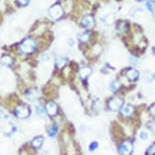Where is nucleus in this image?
Here are the masks:
<instances>
[{"label": "nucleus", "instance_id": "1", "mask_svg": "<svg viewBox=\"0 0 155 155\" xmlns=\"http://www.w3.org/2000/svg\"><path fill=\"white\" fill-rule=\"evenodd\" d=\"M37 42L31 38H28L19 45V51L23 54H31L36 50Z\"/></svg>", "mask_w": 155, "mask_h": 155}, {"label": "nucleus", "instance_id": "2", "mask_svg": "<svg viewBox=\"0 0 155 155\" xmlns=\"http://www.w3.org/2000/svg\"><path fill=\"white\" fill-rule=\"evenodd\" d=\"M14 114L17 118L19 119H25L31 115V110L27 104H20V106L16 107V109L14 110Z\"/></svg>", "mask_w": 155, "mask_h": 155}, {"label": "nucleus", "instance_id": "3", "mask_svg": "<svg viewBox=\"0 0 155 155\" xmlns=\"http://www.w3.org/2000/svg\"><path fill=\"white\" fill-rule=\"evenodd\" d=\"M49 15L53 19H59L63 15V9L59 4H55L49 9Z\"/></svg>", "mask_w": 155, "mask_h": 155}, {"label": "nucleus", "instance_id": "4", "mask_svg": "<svg viewBox=\"0 0 155 155\" xmlns=\"http://www.w3.org/2000/svg\"><path fill=\"white\" fill-rule=\"evenodd\" d=\"M133 152V143L131 141H125L119 148V153L123 155H129Z\"/></svg>", "mask_w": 155, "mask_h": 155}, {"label": "nucleus", "instance_id": "5", "mask_svg": "<svg viewBox=\"0 0 155 155\" xmlns=\"http://www.w3.org/2000/svg\"><path fill=\"white\" fill-rule=\"evenodd\" d=\"M123 107V101L120 97H113L109 101V107L112 110H119Z\"/></svg>", "mask_w": 155, "mask_h": 155}, {"label": "nucleus", "instance_id": "6", "mask_svg": "<svg viewBox=\"0 0 155 155\" xmlns=\"http://www.w3.org/2000/svg\"><path fill=\"white\" fill-rule=\"evenodd\" d=\"M39 96H40V92L37 88L28 89L27 91V93H25V98H27L28 101H36L37 98H39Z\"/></svg>", "mask_w": 155, "mask_h": 155}, {"label": "nucleus", "instance_id": "7", "mask_svg": "<svg viewBox=\"0 0 155 155\" xmlns=\"http://www.w3.org/2000/svg\"><path fill=\"white\" fill-rule=\"evenodd\" d=\"M46 110H47V114H48L49 116L53 117L58 113V106L55 104L54 101H50V102L47 104Z\"/></svg>", "mask_w": 155, "mask_h": 155}, {"label": "nucleus", "instance_id": "8", "mask_svg": "<svg viewBox=\"0 0 155 155\" xmlns=\"http://www.w3.org/2000/svg\"><path fill=\"white\" fill-rule=\"evenodd\" d=\"M81 23H82V25L84 28H92L93 25H94V19H93V17L91 15H86L83 17L82 21H81Z\"/></svg>", "mask_w": 155, "mask_h": 155}, {"label": "nucleus", "instance_id": "9", "mask_svg": "<svg viewBox=\"0 0 155 155\" xmlns=\"http://www.w3.org/2000/svg\"><path fill=\"white\" fill-rule=\"evenodd\" d=\"M139 76H140V73H139L138 70L135 69V68L130 69L127 72V77H128V79L130 80V81H135V80H137L139 78Z\"/></svg>", "mask_w": 155, "mask_h": 155}, {"label": "nucleus", "instance_id": "10", "mask_svg": "<svg viewBox=\"0 0 155 155\" xmlns=\"http://www.w3.org/2000/svg\"><path fill=\"white\" fill-rule=\"evenodd\" d=\"M90 74H91V69H90L89 67H83V68H81L80 71H79L80 78H81V79H83V80L87 79Z\"/></svg>", "mask_w": 155, "mask_h": 155}, {"label": "nucleus", "instance_id": "11", "mask_svg": "<svg viewBox=\"0 0 155 155\" xmlns=\"http://www.w3.org/2000/svg\"><path fill=\"white\" fill-rule=\"evenodd\" d=\"M43 143H44L43 137H36V138H34L33 141H31V146L36 149H39V148L42 147Z\"/></svg>", "mask_w": 155, "mask_h": 155}, {"label": "nucleus", "instance_id": "12", "mask_svg": "<svg viewBox=\"0 0 155 155\" xmlns=\"http://www.w3.org/2000/svg\"><path fill=\"white\" fill-rule=\"evenodd\" d=\"M122 114L124 115L125 117H129L131 116L134 112V109L132 106H130V104H127V106H124L122 107Z\"/></svg>", "mask_w": 155, "mask_h": 155}, {"label": "nucleus", "instance_id": "13", "mask_svg": "<svg viewBox=\"0 0 155 155\" xmlns=\"http://www.w3.org/2000/svg\"><path fill=\"white\" fill-rule=\"evenodd\" d=\"M0 63L3 66H10V65H12L13 59L10 56H8V55H5V56H3L0 59Z\"/></svg>", "mask_w": 155, "mask_h": 155}, {"label": "nucleus", "instance_id": "14", "mask_svg": "<svg viewBox=\"0 0 155 155\" xmlns=\"http://www.w3.org/2000/svg\"><path fill=\"white\" fill-rule=\"evenodd\" d=\"M89 39H90V33H88V31H82V33L78 35V40L80 42L85 43L87 41H89Z\"/></svg>", "mask_w": 155, "mask_h": 155}, {"label": "nucleus", "instance_id": "15", "mask_svg": "<svg viewBox=\"0 0 155 155\" xmlns=\"http://www.w3.org/2000/svg\"><path fill=\"white\" fill-rule=\"evenodd\" d=\"M67 64V58L66 57H58L57 60H56V66L58 68H63L64 66H65Z\"/></svg>", "mask_w": 155, "mask_h": 155}, {"label": "nucleus", "instance_id": "16", "mask_svg": "<svg viewBox=\"0 0 155 155\" xmlns=\"http://www.w3.org/2000/svg\"><path fill=\"white\" fill-rule=\"evenodd\" d=\"M36 112L39 116L44 117L47 110H46V107H44L42 104H39V106H37V107H36Z\"/></svg>", "mask_w": 155, "mask_h": 155}, {"label": "nucleus", "instance_id": "17", "mask_svg": "<svg viewBox=\"0 0 155 155\" xmlns=\"http://www.w3.org/2000/svg\"><path fill=\"white\" fill-rule=\"evenodd\" d=\"M120 86H121V84H120L119 81L115 80V81H113L112 84H110V89H112L113 91H117V90L120 88Z\"/></svg>", "mask_w": 155, "mask_h": 155}, {"label": "nucleus", "instance_id": "18", "mask_svg": "<svg viewBox=\"0 0 155 155\" xmlns=\"http://www.w3.org/2000/svg\"><path fill=\"white\" fill-rule=\"evenodd\" d=\"M56 133H57V127H56V126H52V127L48 130L49 136H51V137L56 135Z\"/></svg>", "mask_w": 155, "mask_h": 155}, {"label": "nucleus", "instance_id": "19", "mask_svg": "<svg viewBox=\"0 0 155 155\" xmlns=\"http://www.w3.org/2000/svg\"><path fill=\"white\" fill-rule=\"evenodd\" d=\"M126 30H127V23L126 22H120L118 25V31H125Z\"/></svg>", "mask_w": 155, "mask_h": 155}, {"label": "nucleus", "instance_id": "20", "mask_svg": "<svg viewBox=\"0 0 155 155\" xmlns=\"http://www.w3.org/2000/svg\"><path fill=\"white\" fill-rule=\"evenodd\" d=\"M154 153H155V144H151L148 147L147 151H146V154L151 155V154H154Z\"/></svg>", "mask_w": 155, "mask_h": 155}, {"label": "nucleus", "instance_id": "21", "mask_svg": "<svg viewBox=\"0 0 155 155\" xmlns=\"http://www.w3.org/2000/svg\"><path fill=\"white\" fill-rule=\"evenodd\" d=\"M97 146H98L97 142H92L91 144L89 145V150H90V151H93V150H95V149L97 148Z\"/></svg>", "mask_w": 155, "mask_h": 155}, {"label": "nucleus", "instance_id": "22", "mask_svg": "<svg viewBox=\"0 0 155 155\" xmlns=\"http://www.w3.org/2000/svg\"><path fill=\"white\" fill-rule=\"evenodd\" d=\"M17 2H18V4L21 5V6H25V5H28L30 3V0H17Z\"/></svg>", "mask_w": 155, "mask_h": 155}, {"label": "nucleus", "instance_id": "23", "mask_svg": "<svg viewBox=\"0 0 155 155\" xmlns=\"http://www.w3.org/2000/svg\"><path fill=\"white\" fill-rule=\"evenodd\" d=\"M6 118H8V115L0 109V119H6Z\"/></svg>", "mask_w": 155, "mask_h": 155}, {"label": "nucleus", "instance_id": "24", "mask_svg": "<svg viewBox=\"0 0 155 155\" xmlns=\"http://www.w3.org/2000/svg\"><path fill=\"white\" fill-rule=\"evenodd\" d=\"M140 138H141V139H147L148 138V135H147V133H146V132H141V133H140Z\"/></svg>", "mask_w": 155, "mask_h": 155}, {"label": "nucleus", "instance_id": "25", "mask_svg": "<svg viewBox=\"0 0 155 155\" xmlns=\"http://www.w3.org/2000/svg\"><path fill=\"white\" fill-rule=\"evenodd\" d=\"M149 110H150L151 115L155 116V104H152V106L150 107V109H149Z\"/></svg>", "mask_w": 155, "mask_h": 155}, {"label": "nucleus", "instance_id": "26", "mask_svg": "<svg viewBox=\"0 0 155 155\" xmlns=\"http://www.w3.org/2000/svg\"><path fill=\"white\" fill-rule=\"evenodd\" d=\"M147 7H148V9H149V10H151V11H152V9H153V4H152V2H151V1H148V2H147Z\"/></svg>", "mask_w": 155, "mask_h": 155}, {"label": "nucleus", "instance_id": "27", "mask_svg": "<svg viewBox=\"0 0 155 155\" xmlns=\"http://www.w3.org/2000/svg\"><path fill=\"white\" fill-rule=\"evenodd\" d=\"M47 59H49V55L48 54H43L42 56H41V60H47Z\"/></svg>", "mask_w": 155, "mask_h": 155}, {"label": "nucleus", "instance_id": "28", "mask_svg": "<svg viewBox=\"0 0 155 155\" xmlns=\"http://www.w3.org/2000/svg\"><path fill=\"white\" fill-rule=\"evenodd\" d=\"M151 130L155 133V120H154L153 123H152V125H151Z\"/></svg>", "mask_w": 155, "mask_h": 155}, {"label": "nucleus", "instance_id": "29", "mask_svg": "<svg viewBox=\"0 0 155 155\" xmlns=\"http://www.w3.org/2000/svg\"><path fill=\"white\" fill-rule=\"evenodd\" d=\"M69 45H71V46L74 45V42H73V40H70L69 41Z\"/></svg>", "mask_w": 155, "mask_h": 155}, {"label": "nucleus", "instance_id": "30", "mask_svg": "<svg viewBox=\"0 0 155 155\" xmlns=\"http://www.w3.org/2000/svg\"><path fill=\"white\" fill-rule=\"evenodd\" d=\"M152 50H153V52H154V54H155V48H153V49H152Z\"/></svg>", "mask_w": 155, "mask_h": 155}, {"label": "nucleus", "instance_id": "31", "mask_svg": "<svg viewBox=\"0 0 155 155\" xmlns=\"http://www.w3.org/2000/svg\"><path fill=\"white\" fill-rule=\"evenodd\" d=\"M141 1H143V0H141Z\"/></svg>", "mask_w": 155, "mask_h": 155}]
</instances>
